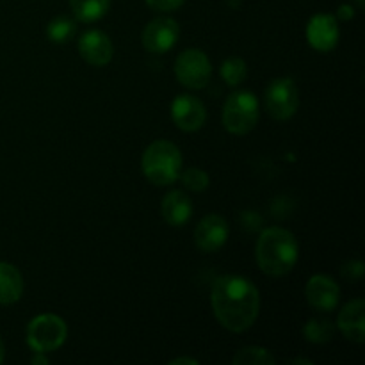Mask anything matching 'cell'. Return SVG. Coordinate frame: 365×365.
Returning <instances> with one entry per match:
<instances>
[{"label":"cell","mask_w":365,"mask_h":365,"mask_svg":"<svg viewBox=\"0 0 365 365\" xmlns=\"http://www.w3.org/2000/svg\"><path fill=\"white\" fill-rule=\"evenodd\" d=\"M337 327L344 334L348 341L362 344L365 337V302L353 299L341 310L337 319Z\"/></svg>","instance_id":"14"},{"label":"cell","mask_w":365,"mask_h":365,"mask_svg":"<svg viewBox=\"0 0 365 365\" xmlns=\"http://www.w3.org/2000/svg\"><path fill=\"white\" fill-rule=\"evenodd\" d=\"M212 309L221 327L241 334L252 328L259 316V291L245 277L239 274L221 277L212 287Z\"/></svg>","instance_id":"1"},{"label":"cell","mask_w":365,"mask_h":365,"mask_svg":"<svg viewBox=\"0 0 365 365\" xmlns=\"http://www.w3.org/2000/svg\"><path fill=\"white\" fill-rule=\"evenodd\" d=\"M221 77L228 86H239L248 77V66L241 57H230L221 64Z\"/></svg>","instance_id":"21"},{"label":"cell","mask_w":365,"mask_h":365,"mask_svg":"<svg viewBox=\"0 0 365 365\" xmlns=\"http://www.w3.org/2000/svg\"><path fill=\"white\" fill-rule=\"evenodd\" d=\"M171 118L180 130L195 132L203 127L207 113L202 100L192 95H180L171 103Z\"/></svg>","instance_id":"11"},{"label":"cell","mask_w":365,"mask_h":365,"mask_svg":"<svg viewBox=\"0 0 365 365\" xmlns=\"http://www.w3.org/2000/svg\"><path fill=\"white\" fill-rule=\"evenodd\" d=\"M164 221L171 227H184L192 216V202L185 192L171 191L163 198L160 205Z\"/></svg>","instance_id":"15"},{"label":"cell","mask_w":365,"mask_h":365,"mask_svg":"<svg viewBox=\"0 0 365 365\" xmlns=\"http://www.w3.org/2000/svg\"><path fill=\"white\" fill-rule=\"evenodd\" d=\"M335 18H337V20H341V21L353 20V18H355V9H353L349 4H342V6L337 9V16H335Z\"/></svg>","instance_id":"25"},{"label":"cell","mask_w":365,"mask_h":365,"mask_svg":"<svg viewBox=\"0 0 365 365\" xmlns=\"http://www.w3.org/2000/svg\"><path fill=\"white\" fill-rule=\"evenodd\" d=\"M266 109L271 118L278 121L291 120L299 106V96L296 82L291 77L274 78L266 88Z\"/></svg>","instance_id":"6"},{"label":"cell","mask_w":365,"mask_h":365,"mask_svg":"<svg viewBox=\"0 0 365 365\" xmlns=\"http://www.w3.org/2000/svg\"><path fill=\"white\" fill-rule=\"evenodd\" d=\"M209 175L200 168H189L182 173V184L192 192H203L209 187Z\"/></svg>","instance_id":"22"},{"label":"cell","mask_w":365,"mask_h":365,"mask_svg":"<svg viewBox=\"0 0 365 365\" xmlns=\"http://www.w3.org/2000/svg\"><path fill=\"white\" fill-rule=\"evenodd\" d=\"M307 302L319 312H331L339 305L341 289L328 274H314L305 287Z\"/></svg>","instance_id":"10"},{"label":"cell","mask_w":365,"mask_h":365,"mask_svg":"<svg viewBox=\"0 0 365 365\" xmlns=\"http://www.w3.org/2000/svg\"><path fill=\"white\" fill-rule=\"evenodd\" d=\"M298 241L289 230L271 227L260 234L257 242V264L267 277L280 278L291 273L298 262Z\"/></svg>","instance_id":"2"},{"label":"cell","mask_w":365,"mask_h":365,"mask_svg":"<svg viewBox=\"0 0 365 365\" xmlns=\"http://www.w3.org/2000/svg\"><path fill=\"white\" fill-rule=\"evenodd\" d=\"M212 66L205 52L198 48H187L175 61V75L178 82L189 89H202L209 84Z\"/></svg>","instance_id":"7"},{"label":"cell","mask_w":365,"mask_h":365,"mask_svg":"<svg viewBox=\"0 0 365 365\" xmlns=\"http://www.w3.org/2000/svg\"><path fill=\"white\" fill-rule=\"evenodd\" d=\"M75 31H77V24L68 16H57L50 20V24L46 25V36L53 43L70 41L75 36Z\"/></svg>","instance_id":"20"},{"label":"cell","mask_w":365,"mask_h":365,"mask_svg":"<svg viewBox=\"0 0 365 365\" xmlns=\"http://www.w3.org/2000/svg\"><path fill=\"white\" fill-rule=\"evenodd\" d=\"M335 327L331 324L330 319H323V317H314L303 328V335L312 344H324V342L331 341L334 337Z\"/></svg>","instance_id":"18"},{"label":"cell","mask_w":365,"mask_h":365,"mask_svg":"<svg viewBox=\"0 0 365 365\" xmlns=\"http://www.w3.org/2000/svg\"><path fill=\"white\" fill-rule=\"evenodd\" d=\"M234 365H273L274 356L260 346H248L234 355Z\"/></svg>","instance_id":"19"},{"label":"cell","mask_w":365,"mask_h":365,"mask_svg":"<svg viewBox=\"0 0 365 365\" xmlns=\"http://www.w3.org/2000/svg\"><path fill=\"white\" fill-rule=\"evenodd\" d=\"M292 364H305V365H312V362H310V360H303V359H294V360H291Z\"/></svg>","instance_id":"29"},{"label":"cell","mask_w":365,"mask_h":365,"mask_svg":"<svg viewBox=\"0 0 365 365\" xmlns=\"http://www.w3.org/2000/svg\"><path fill=\"white\" fill-rule=\"evenodd\" d=\"M184 2L185 0H146L148 7H152L153 11H159V13H171V11H177Z\"/></svg>","instance_id":"24"},{"label":"cell","mask_w":365,"mask_h":365,"mask_svg":"<svg viewBox=\"0 0 365 365\" xmlns=\"http://www.w3.org/2000/svg\"><path fill=\"white\" fill-rule=\"evenodd\" d=\"M66 337V323L56 314H41L27 327V344L34 353L56 351L64 344Z\"/></svg>","instance_id":"5"},{"label":"cell","mask_w":365,"mask_h":365,"mask_svg":"<svg viewBox=\"0 0 365 365\" xmlns=\"http://www.w3.org/2000/svg\"><path fill=\"white\" fill-rule=\"evenodd\" d=\"M70 6L75 20L91 24L106 16L110 7V0H70Z\"/></svg>","instance_id":"17"},{"label":"cell","mask_w":365,"mask_h":365,"mask_svg":"<svg viewBox=\"0 0 365 365\" xmlns=\"http://www.w3.org/2000/svg\"><path fill=\"white\" fill-rule=\"evenodd\" d=\"M180 29L173 18L159 16L150 21L143 31V45L152 53H166L177 43Z\"/></svg>","instance_id":"8"},{"label":"cell","mask_w":365,"mask_h":365,"mask_svg":"<svg viewBox=\"0 0 365 365\" xmlns=\"http://www.w3.org/2000/svg\"><path fill=\"white\" fill-rule=\"evenodd\" d=\"M81 57L91 66H106L110 63L114 53L113 41L102 31H88L78 39Z\"/></svg>","instance_id":"13"},{"label":"cell","mask_w":365,"mask_h":365,"mask_svg":"<svg viewBox=\"0 0 365 365\" xmlns=\"http://www.w3.org/2000/svg\"><path fill=\"white\" fill-rule=\"evenodd\" d=\"M200 362L196 359H191V356H178V359L171 360L170 365H198Z\"/></svg>","instance_id":"26"},{"label":"cell","mask_w":365,"mask_h":365,"mask_svg":"<svg viewBox=\"0 0 365 365\" xmlns=\"http://www.w3.org/2000/svg\"><path fill=\"white\" fill-rule=\"evenodd\" d=\"M339 24L334 14H316L307 24V41L317 52H331L339 43Z\"/></svg>","instance_id":"9"},{"label":"cell","mask_w":365,"mask_h":365,"mask_svg":"<svg viewBox=\"0 0 365 365\" xmlns=\"http://www.w3.org/2000/svg\"><path fill=\"white\" fill-rule=\"evenodd\" d=\"M4 355H6V351H4V342H2V337H0V364L4 362Z\"/></svg>","instance_id":"28"},{"label":"cell","mask_w":365,"mask_h":365,"mask_svg":"<svg viewBox=\"0 0 365 365\" xmlns=\"http://www.w3.org/2000/svg\"><path fill=\"white\" fill-rule=\"evenodd\" d=\"M228 234H230V230H228L227 220L217 216V214H210L196 225L195 242L203 253H214L223 248Z\"/></svg>","instance_id":"12"},{"label":"cell","mask_w":365,"mask_h":365,"mask_svg":"<svg viewBox=\"0 0 365 365\" xmlns=\"http://www.w3.org/2000/svg\"><path fill=\"white\" fill-rule=\"evenodd\" d=\"M342 278L348 282H359L364 277V262L362 260H348L341 269Z\"/></svg>","instance_id":"23"},{"label":"cell","mask_w":365,"mask_h":365,"mask_svg":"<svg viewBox=\"0 0 365 365\" xmlns=\"http://www.w3.org/2000/svg\"><path fill=\"white\" fill-rule=\"evenodd\" d=\"M41 355H45V353H36V356H32V364H48V360Z\"/></svg>","instance_id":"27"},{"label":"cell","mask_w":365,"mask_h":365,"mask_svg":"<svg viewBox=\"0 0 365 365\" xmlns=\"http://www.w3.org/2000/svg\"><path fill=\"white\" fill-rule=\"evenodd\" d=\"M356 2V6H359V9H364V6H365V0H355Z\"/></svg>","instance_id":"30"},{"label":"cell","mask_w":365,"mask_h":365,"mask_svg":"<svg viewBox=\"0 0 365 365\" xmlns=\"http://www.w3.org/2000/svg\"><path fill=\"white\" fill-rule=\"evenodd\" d=\"M259 121V100L250 91L232 93L223 107V125L230 134L245 135Z\"/></svg>","instance_id":"4"},{"label":"cell","mask_w":365,"mask_h":365,"mask_svg":"<svg viewBox=\"0 0 365 365\" xmlns=\"http://www.w3.org/2000/svg\"><path fill=\"white\" fill-rule=\"evenodd\" d=\"M24 294V278L9 262H0V305H13Z\"/></svg>","instance_id":"16"},{"label":"cell","mask_w":365,"mask_h":365,"mask_svg":"<svg viewBox=\"0 0 365 365\" xmlns=\"http://www.w3.org/2000/svg\"><path fill=\"white\" fill-rule=\"evenodd\" d=\"M143 173L152 184L171 185L178 180L182 170V153L171 141H153L143 153Z\"/></svg>","instance_id":"3"}]
</instances>
